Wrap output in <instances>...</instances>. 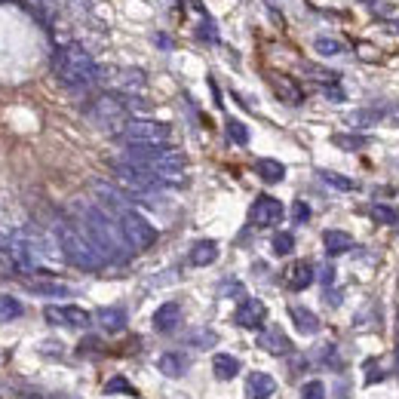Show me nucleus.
Listing matches in <instances>:
<instances>
[{
  "label": "nucleus",
  "mask_w": 399,
  "mask_h": 399,
  "mask_svg": "<svg viewBox=\"0 0 399 399\" xmlns=\"http://www.w3.org/2000/svg\"><path fill=\"white\" fill-rule=\"evenodd\" d=\"M240 359L236 357H231V353H218L215 359H212V372H215V378H221V381H231V378H236L240 375Z\"/></svg>",
  "instance_id": "nucleus-21"
},
{
  "label": "nucleus",
  "mask_w": 399,
  "mask_h": 399,
  "mask_svg": "<svg viewBox=\"0 0 399 399\" xmlns=\"http://www.w3.org/2000/svg\"><path fill=\"white\" fill-rule=\"evenodd\" d=\"M157 368L166 375V378H181V375L188 372V357H184V353L169 350V353H163V357L157 359Z\"/></svg>",
  "instance_id": "nucleus-17"
},
{
  "label": "nucleus",
  "mask_w": 399,
  "mask_h": 399,
  "mask_svg": "<svg viewBox=\"0 0 399 399\" xmlns=\"http://www.w3.org/2000/svg\"><path fill=\"white\" fill-rule=\"evenodd\" d=\"M341 49L344 47L338 40H332V37H320V40H316V53H320V56H338Z\"/></svg>",
  "instance_id": "nucleus-32"
},
{
  "label": "nucleus",
  "mask_w": 399,
  "mask_h": 399,
  "mask_svg": "<svg viewBox=\"0 0 399 399\" xmlns=\"http://www.w3.org/2000/svg\"><path fill=\"white\" fill-rule=\"evenodd\" d=\"M332 279H335V270L326 268V270H323V283H332Z\"/></svg>",
  "instance_id": "nucleus-39"
},
{
  "label": "nucleus",
  "mask_w": 399,
  "mask_h": 399,
  "mask_svg": "<svg viewBox=\"0 0 399 399\" xmlns=\"http://www.w3.org/2000/svg\"><path fill=\"white\" fill-rule=\"evenodd\" d=\"M99 83L114 90L117 95H138L145 90L147 77L138 68H117L114 65V68H99Z\"/></svg>",
  "instance_id": "nucleus-8"
},
{
  "label": "nucleus",
  "mask_w": 399,
  "mask_h": 399,
  "mask_svg": "<svg viewBox=\"0 0 399 399\" xmlns=\"http://www.w3.org/2000/svg\"><path fill=\"white\" fill-rule=\"evenodd\" d=\"M314 264L310 261H295L289 264V270H286V286H289L292 292H304L310 283H314Z\"/></svg>",
  "instance_id": "nucleus-13"
},
{
  "label": "nucleus",
  "mask_w": 399,
  "mask_h": 399,
  "mask_svg": "<svg viewBox=\"0 0 399 399\" xmlns=\"http://www.w3.org/2000/svg\"><path fill=\"white\" fill-rule=\"evenodd\" d=\"M320 179L332 184V188H338V190H344V194H350V190H357V184H353L347 175H338V172H329V169H320Z\"/></svg>",
  "instance_id": "nucleus-27"
},
{
  "label": "nucleus",
  "mask_w": 399,
  "mask_h": 399,
  "mask_svg": "<svg viewBox=\"0 0 399 399\" xmlns=\"http://www.w3.org/2000/svg\"><path fill=\"white\" fill-rule=\"evenodd\" d=\"M105 393H127V396H136V390L129 387L127 378H120V375H117V378H111V381L105 384Z\"/></svg>",
  "instance_id": "nucleus-30"
},
{
  "label": "nucleus",
  "mask_w": 399,
  "mask_h": 399,
  "mask_svg": "<svg viewBox=\"0 0 399 399\" xmlns=\"http://www.w3.org/2000/svg\"><path fill=\"white\" fill-rule=\"evenodd\" d=\"M92 197L99 200V206L108 212V215L120 218L123 212L132 209V197L120 184H108V181H92Z\"/></svg>",
  "instance_id": "nucleus-9"
},
{
  "label": "nucleus",
  "mask_w": 399,
  "mask_h": 399,
  "mask_svg": "<svg viewBox=\"0 0 399 399\" xmlns=\"http://www.w3.org/2000/svg\"><path fill=\"white\" fill-rule=\"evenodd\" d=\"M181 323V307L175 304V301H166V304L157 307V314H154V329L157 332H175Z\"/></svg>",
  "instance_id": "nucleus-14"
},
{
  "label": "nucleus",
  "mask_w": 399,
  "mask_h": 399,
  "mask_svg": "<svg viewBox=\"0 0 399 399\" xmlns=\"http://www.w3.org/2000/svg\"><path fill=\"white\" fill-rule=\"evenodd\" d=\"M301 399H326V387H323V381H307L304 387H301Z\"/></svg>",
  "instance_id": "nucleus-33"
},
{
  "label": "nucleus",
  "mask_w": 399,
  "mask_h": 399,
  "mask_svg": "<svg viewBox=\"0 0 399 399\" xmlns=\"http://www.w3.org/2000/svg\"><path fill=\"white\" fill-rule=\"evenodd\" d=\"M307 74H310V77H316V80H326V83H332V80H338L332 71H323V68H316V65H307Z\"/></svg>",
  "instance_id": "nucleus-37"
},
{
  "label": "nucleus",
  "mask_w": 399,
  "mask_h": 399,
  "mask_svg": "<svg viewBox=\"0 0 399 399\" xmlns=\"http://www.w3.org/2000/svg\"><path fill=\"white\" fill-rule=\"evenodd\" d=\"M215 341H218L215 332H197V335H194V344H197V347H212Z\"/></svg>",
  "instance_id": "nucleus-36"
},
{
  "label": "nucleus",
  "mask_w": 399,
  "mask_h": 399,
  "mask_svg": "<svg viewBox=\"0 0 399 399\" xmlns=\"http://www.w3.org/2000/svg\"><path fill=\"white\" fill-rule=\"evenodd\" d=\"M258 347H261V350H268V353H273V357H279V353H289L292 350V341L279 329H264L261 335H258Z\"/></svg>",
  "instance_id": "nucleus-15"
},
{
  "label": "nucleus",
  "mask_w": 399,
  "mask_h": 399,
  "mask_svg": "<svg viewBox=\"0 0 399 399\" xmlns=\"http://www.w3.org/2000/svg\"><path fill=\"white\" fill-rule=\"evenodd\" d=\"M123 163H132V166L145 169V172L157 175L169 188L184 181V154L172 151V147H166V145L163 147H127Z\"/></svg>",
  "instance_id": "nucleus-3"
},
{
  "label": "nucleus",
  "mask_w": 399,
  "mask_h": 399,
  "mask_svg": "<svg viewBox=\"0 0 399 399\" xmlns=\"http://www.w3.org/2000/svg\"><path fill=\"white\" fill-rule=\"evenodd\" d=\"M99 323L105 332H123L127 329V314L120 307H105V310H99Z\"/></svg>",
  "instance_id": "nucleus-24"
},
{
  "label": "nucleus",
  "mask_w": 399,
  "mask_h": 399,
  "mask_svg": "<svg viewBox=\"0 0 399 399\" xmlns=\"http://www.w3.org/2000/svg\"><path fill=\"white\" fill-rule=\"evenodd\" d=\"M273 90H277V95L283 101H289V105H298V101H301L298 86H295L289 77H273Z\"/></svg>",
  "instance_id": "nucleus-25"
},
{
  "label": "nucleus",
  "mask_w": 399,
  "mask_h": 399,
  "mask_svg": "<svg viewBox=\"0 0 399 399\" xmlns=\"http://www.w3.org/2000/svg\"><path fill=\"white\" fill-rule=\"evenodd\" d=\"M273 390H277V381H273L270 375H264V372H252V375H249V381H246L249 399H270Z\"/></svg>",
  "instance_id": "nucleus-16"
},
{
  "label": "nucleus",
  "mask_w": 399,
  "mask_h": 399,
  "mask_svg": "<svg viewBox=\"0 0 399 399\" xmlns=\"http://www.w3.org/2000/svg\"><path fill=\"white\" fill-rule=\"evenodd\" d=\"M292 218H295V221H307V218H310V209H307V203H301V200H298V203L292 206Z\"/></svg>",
  "instance_id": "nucleus-38"
},
{
  "label": "nucleus",
  "mask_w": 399,
  "mask_h": 399,
  "mask_svg": "<svg viewBox=\"0 0 399 399\" xmlns=\"http://www.w3.org/2000/svg\"><path fill=\"white\" fill-rule=\"evenodd\" d=\"M19 268H16V261H13V255L6 252V246L3 243H0V273H3V277H10V273H16Z\"/></svg>",
  "instance_id": "nucleus-34"
},
{
  "label": "nucleus",
  "mask_w": 399,
  "mask_h": 399,
  "mask_svg": "<svg viewBox=\"0 0 399 399\" xmlns=\"http://www.w3.org/2000/svg\"><path fill=\"white\" fill-rule=\"evenodd\" d=\"M77 225L86 231V236L92 240V246L101 252L105 261H127L132 255L127 236H123V227L114 215H108L99 203H77Z\"/></svg>",
  "instance_id": "nucleus-1"
},
{
  "label": "nucleus",
  "mask_w": 399,
  "mask_h": 399,
  "mask_svg": "<svg viewBox=\"0 0 399 399\" xmlns=\"http://www.w3.org/2000/svg\"><path fill=\"white\" fill-rule=\"evenodd\" d=\"M372 215L378 221H387V225H396V221H399V215L393 209H387V206H372Z\"/></svg>",
  "instance_id": "nucleus-35"
},
{
  "label": "nucleus",
  "mask_w": 399,
  "mask_h": 399,
  "mask_svg": "<svg viewBox=\"0 0 399 399\" xmlns=\"http://www.w3.org/2000/svg\"><path fill=\"white\" fill-rule=\"evenodd\" d=\"M22 301L13 298V295H0V323H10V320H19L22 316Z\"/></svg>",
  "instance_id": "nucleus-26"
},
{
  "label": "nucleus",
  "mask_w": 399,
  "mask_h": 399,
  "mask_svg": "<svg viewBox=\"0 0 399 399\" xmlns=\"http://www.w3.org/2000/svg\"><path fill=\"white\" fill-rule=\"evenodd\" d=\"M120 138L127 147H163L172 138V129L166 123L145 120V117H129L127 127L120 129Z\"/></svg>",
  "instance_id": "nucleus-6"
},
{
  "label": "nucleus",
  "mask_w": 399,
  "mask_h": 399,
  "mask_svg": "<svg viewBox=\"0 0 399 399\" xmlns=\"http://www.w3.org/2000/svg\"><path fill=\"white\" fill-rule=\"evenodd\" d=\"M255 172L261 175V181H268V184H277V181L286 179V166L279 163V160H270V157L258 160V163H255Z\"/></svg>",
  "instance_id": "nucleus-22"
},
{
  "label": "nucleus",
  "mask_w": 399,
  "mask_h": 399,
  "mask_svg": "<svg viewBox=\"0 0 399 399\" xmlns=\"http://www.w3.org/2000/svg\"><path fill=\"white\" fill-rule=\"evenodd\" d=\"M289 316H292L295 326H298V332H304V335H314V332H320V320H316V314H310L307 307H292Z\"/></svg>",
  "instance_id": "nucleus-23"
},
{
  "label": "nucleus",
  "mask_w": 399,
  "mask_h": 399,
  "mask_svg": "<svg viewBox=\"0 0 399 399\" xmlns=\"http://www.w3.org/2000/svg\"><path fill=\"white\" fill-rule=\"evenodd\" d=\"M47 323L62 329H86L90 326V314L77 304H53L47 307Z\"/></svg>",
  "instance_id": "nucleus-10"
},
{
  "label": "nucleus",
  "mask_w": 399,
  "mask_h": 399,
  "mask_svg": "<svg viewBox=\"0 0 399 399\" xmlns=\"http://www.w3.org/2000/svg\"><path fill=\"white\" fill-rule=\"evenodd\" d=\"M227 138L234 145H249V129L240 120H227Z\"/></svg>",
  "instance_id": "nucleus-28"
},
{
  "label": "nucleus",
  "mask_w": 399,
  "mask_h": 399,
  "mask_svg": "<svg viewBox=\"0 0 399 399\" xmlns=\"http://www.w3.org/2000/svg\"><path fill=\"white\" fill-rule=\"evenodd\" d=\"M28 292L43 295V298H68L71 289L65 283H56V279H28Z\"/></svg>",
  "instance_id": "nucleus-18"
},
{
  "label": "nucleus",
  "mask_w": 399,
  "mask_h": 399,
  "mask_svg": "<svg viewBox=\"0 0 399 399\" xmlns=\"http://www.w3.org/2000/svg\"><path fill=\"white\" fill-rule=\"evenodd\" d=\"M53 234L58 236V246H62V252H65V261L74 264V268H80V270H99L101 264H105L101 252L92 246V240L86 236V231L77 225V221L58 218Z\"/></svg>",
  "instance_id": "nucleus-4"
},
{
  "label": "nucleus",
  "mask_w": 399,
  "mask_h": 399,
  "mask_svg": "<svg viewBox=\"0 0 399 399\" xmlns=\"http://www.w3.org/2000/svg\"><path fill=\"white\" fill-rule=\"evenodd\" d=\"M264 316H268V307H264V301L246 298L240 307H236L234 320H236V326H243V329H261Z\"/></svg>",
  "instance_id": "nucleus-12"
},
{
  "label": "nucleus",
  "mask_w": 399,
  "mask_h": 399,
  "mask_svg": "<svg viewBox=\"0 0 399 399\" xmlns=\"http://www.w3.org/2000/svg\"><path fill=\"white\" fill-rule=\"evenodd\" d=\"M53 77L68 92H86L99 83V65L80 43H62L53 53Z\"/></svg>",
  "instance_id": "nucleus-2"
},
{
  "label": "nucleus",
  "mask_w": 399,
  "mask_h": 399,
  "mask_svg": "<svg viewBox=\"0 0 399 399\" xmlns=\"http://www.w3.org/2000/svg\"><path fill=\"white\" fill-rule=\"evenodd\" d=\"M283 215H286L283 203H279V200H273V197H258L255 203H252V209H249V218H252V225H258V227L279 225Z\"/></svg>",
  "instance_id": "nucleus-11"
},
{
  "label": "nucleus",
  "mask_w": 399,
  "mask_h": 399,
  "mask_svg": "<svg viewBox=\"0 0 399 399\" xmlns=\"http://www.w3.org/2000/svg\"><path fill=\"white\" fill-rule=\"evenodd\" d=\"M323 246H326L329 255H344L353 249V236L344 231H326L323 234Z\"/></svg>",
  "instance_id": "nucleus-20"
},
{
  "label": "nucleus",
  "mask_w": 399,
  "mask_h": 399,
  "mask_svg": "<svg viewBox=\"0 0 399 399\" xmlns=\"http://www.w3.org/2000/svg\"><path fill=\"white\" fill-rule=\"evenodd\" d=\"M117 221H120L123 236H127V243H129L132 252H145V249H151L154 243H157V231H154V225L145 215H138L136 209L123 212Z\"/></svg>",
  "instance_id": "nucleus-7"
},
{
  "label": "nucleus",
  "mask_w": 399,
  "mask_h": 399,
  "mask_svg": "<svg viewBox=\"0 0 399 399\" xmlns=\"http://www.w3.org/2000/svg\"><path fill=\"white\" fill-rule=\"evenodd\" d=\"M338 147H347V151H357V147H366L368 138L366 136H335Z\"/></svg>",
  "instance_id": "nucleus-31"
},
{
  "label": "nucleus",
  "mask_w": 399,
  "mask_h": 399,
  "mask_svg": "<svg viewBox=\"0 0 399 399\" xmlns=\"http://www.w3.org/2000/svg\"><path fill=\"white\" fill-rule=\"evenodd\" d=\"M215 258H218L215 240H200V243H194V249H190V264H194V268H206V264H212Z\"/></svg>",
  "instance_id": "nucleus-19"
},
{
  "label": "nucleus",
  "mask_w": 399,
  "mask_h": 399,
  "mask_svg": "<svg viewBox=\"0 0 399 399\" xmlns=\"http://www.w3.org/2000/svg\"><path fill=\"white\" fill-rule=\"evenodd\" d=\"M86 114H90V120L95 123V127L120 136V129L127 127V120H129V105H127L123 95L105 92V95H99V99H92V105H90Z\"/></svg>",
  "instance_id": "nucleus-5"
},
{
  "label": "nucleus",
  "mask_w": 399,
  "mask_h": 399,
  "mask_svg": "<svg viewBox=\"0 0 399 399\" xmlns=\"http://www.w3.org/2000/svg\"><path fill=\"white\" fill-rule=\"evenodd\" d=\"M295 249V236L292 234H277L273 236V252L277 255H289Z\"/></svg>",
  "instance_id": "nucleus-29"
}]
</instances>
